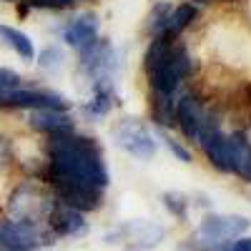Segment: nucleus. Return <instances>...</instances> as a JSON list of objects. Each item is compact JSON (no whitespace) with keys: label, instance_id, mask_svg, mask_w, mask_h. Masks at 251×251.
Segmentation results:
<instances>
[{"label":"nucleus","instance_id":"nucleus-1","mask_svg":"<svg viewBox=\"0 0 251 251\" xmlns=\"http://www.w3.org/2000/svg\"><path fill=\"white\" fill-rule=\"evenodd\" d=\"M46 153L50 158L46 178H66L83 186L93 188H106L111 176L103 163L100 146L88 136H75V133H50L46 143Z\"/></svg>","mask_w":251,"mask_h":251},{"label":"nucleus","instance_id":"nucleus-2","mask_svg":"<svg viewBox=\"0 0 251 251\" xmlns=\"http://www.w3.org/2000/svg\"><path fill=\"white\" fill-rule=\"evenodd\" d=\"M249 219L246 216H236V214H208L203 216L201 226H199V236L203 239V251H214L219 244L244 236L249 231Z\"/></svg>","mask_w":251,"mask_h":251},{"label":"nucleus","instance_id":"nucleus-3","mask_svg":"<svg viewBox=\"0 0 251 251\" xmlns=\"http://www.w3.org/2000/svg\"><path fill=\"white\" fill-rule=\"evenodd\" d=\"M188 71H191V58H188L186 48L174 46L171 53L149 73V83L158 93H174L181 86V80L188 75Z\"/></svg>","mask_w":251,"mask_h":251},{"label":"nucleus","instance_id":"nucleus-4","mask_svg":"<svg viewBox=\"0 0 251 251\" xmlns=\"http://www.w3.org/2000/svg\"><path fill=\"white\" fill-rule=\"evenodd\" d=\"M113 141L123 151H128L138 161H149L156 156V141L149 128L136 118H123L113 126Z\"/></svg>","mask_w":251,"mask_h":251},{"label":"nucleus","instance_id":"nucleus-5","mask_svg":"<svg viewBox=\"0 0 251 251\" xmlns=\"http://www.w3.org/2000/svg\"><path fill=\"white\" fill-rule=\"evenodd\" d=\"M80 66L93 80H96V88H106L108 78L116 73L118 68V60H116V50L111 48L108 40L98 38L96 43L86 50H80Z\"/></svg>","mask_w":251,"mask_h":251},{"label":"nucleus","instance_id":"nucleus-6","mask_svg":"<svg viewBox=\"0 0 251 251\" xmlns=\"http://www.w3.org/2000/svg\"><path fill=\"white\" fill-rule=\"evenodd\" d=\"M0 108H30V111H68L66 96L53 91H10L0 93Z\"/></svg>","mask_w":251,"mask_h":251},{"label":"nucleus","instance_id":"nucleus-7","mask_svg":"<svg viewBox=\"0 0 251 251\" xmlns=\"http://www.w3.org/2000/svg\"><path fill=\"white\" fill-rule=\"evenodd\" d=\"M53 183L55 194H58V203L68 206V208H75V211H96V208L103 203V196H100V188H93V186H83V183H75V181H66V178H53L48 181Z\"/></svg>","mask_w":251,"mask_h":251},{"label":"nucleus","instance_id":"nucleus-8","mask_svg":"<svg viewBox=\"0 0 251 251\" xmlns=\"http://www.w3.org/2000/svg\"><path fill=\"white\" fill-rule=\"evenodd\" d=\"M40 244L38 226L30 221H0V249L3 251H33Z\"/></svg>","mask_w":251,"mask_h":251},{"label":"nucleus","instance_id":"nucleus-9","mask_svg":"<svg viewBox=\"0 0 251 251\" xmlns=\"http://www.w3.org/2000/svg\"><path fill=\"white\" fill-rule=\"evenodd\" d=\"M166 236L163 226L153 224V221H131L126 226H118L116 231L108 234V241L116 244V239H123V241H131V244H138V246H146L151 249L156 246L161 239Z\"/></svg>","mask_w":251,"mask_h":251},{"label":"nucleus","instance_id":"nucleus-10","mask_svg":"<svg viewBox=\"0 0 251 251\" xmlns=\"http://www.w3.org/2000/svg\"><path fill=\"white\" fill-rule=\"evenodd\" d=\"M63 40L75 48L78 53L91 48L96 40H98V20L93 13H83V15H75L71 23L63 28Z\"/></svg>","mask_w":251,"mask_h":251},{"label":"nucleus","instance_id":"nucleus-11","mask_svg":"<svg viewBox=\"0 0 251 251\" xmlns=\"http://www.w3.org/2000/svg\"><path fill=\"white\" fill-rule=\"evenodd\" d=\"M203 111H201V103L191 96V93H183L181 98H176L174 103V118L178 123V128L183 131L186 138L196 141L199 131H201V123H203Z\"/></svg>","mask_w":251,"mask_h":251},{"label":"nucleus","instance_id":"nucleus-12","mask_svg":"<svg viewBox=\"0 0 251 251\" xmlns=\"http://www.w3.org/2000/svg\"><path fill=\"white\" fill-rule=\"evenodd\" d=\"M48 221L55 228V234H60V236H80V234L88 231V224L83 221V214L75 211V208L63 206V203L50 208Z\"/></svg>","mask_w":251,"mask_h":251},{"label":"nucleus","instance_id":"nucleus-13","mask_svg":"<svg viewBox=\"0 0 251 251\" xmlns=\"http://www.w3.org/2000/svg\"><path fill=\"white\" fill-rule=\"evenodd\" d=\"M228 153H231V171L251 183V143L241 131L228 136Z\"/></svg>","mask_w":251,"mask_h":251},{"label":"nucleus","instance_id":"nucleus-14","mask_svg":"<svg viewBox=\"0 0 251 251\" xmlns=\"http://www.w3.org/2000/svg\"><path fill=\"white\" fill-rule=\"evenodd\" d=\"M30 126L43 133H73V118L66 111H33Z\"/></svg>","mask_w":251,"mask_h":251},{"label":"nucleus","instance_id":"nucleus-15","mask_svg":"<svg viewBox=\"0 0 251 251\" xmlns=\"http://www.w3.org/2000/svg\"><path fill=\"white\" fill-rule=\"evenodd\" d=\"M0 40H3V43H8L23 60H33V58H35L33 40H30L25 33H20V30H15V28H10V25H0Z\"/></svg>","mask_w":251,"mask_h":251},{"label":"nucleus","instance_id":"nucleus-16","mask_svg":"<svg viewBox=\"0 0 251 251\" xmlns=\"http://www.w3.org/2000/svg\"><path fill=\"white\" fill-rule=\"evenodd\" d=\"M194 18H196V5H191V3H183V5H178V8H171L169 20H166V28H163V35L176 38L183 28L191 25Z\"/></svg>","mask_w":251,"mask_h":251},{"label":"nucleus","instance_id":"nucleus-17","mask_svg":"<svg viewBox=\"0 0 251 251\" xmlns=\"http://www.w3.org/2000/svg\"><path fill=\"white\" fill-rule=\"evenodd\" d=\"M80 111H83V116L91 118V121H96V118H100V116H106V113L111 111V93H108V88H96L93 100H88Z\"/></svg>","mask_w":251,"mask_h":251},{"label":"nucleus","instance_id":"nucleus-18","mask_svg":"<svg viewBox=\"0 0 251 251\" xmlns=\"http://www.w3.org/2000/svg\"><path fill=\"white\" fill-rule=\"evenodd\" d=\"M169 13H171V5H169V3H158V5L151 10L149 20H146V30H149L151 35L163 33V28H166V20H169Z\"/></svg>","mask_w":251,"mask_h":251},{"label":"nucleus","instance_id":"nucleus-19","mask_svg":"<svg viewBox=\"0 0 251 251\" xmlns=\"http://www.w3.org/2000/svg\"><path fill=\"white\" fill-rule=\"evenodd\" d=\"M63 53H60V48H55V46H48L46 50H40V55H38V66L43 68V71H48V73H58L60 68H63Z\"/></svg>","mask_w":251,"mask_h":251},{"label":"nucleus","instance_id":"nucleus-20","mask_svg":"<svg viewBox=\"0 0 251 251\" xmlns=\"http://www.w3.org/2000/svg\"><path fill=\"white\" fill-rule=\"evenodd\" d=\"M163 206L176 216V219H186L188 214V201L183 194H176V191H166L163 194Z\"/></svg>","mask_w":251,"mask_h":251},{"label":"nucleus","instance_id":"nucleus-21","mask_svg":"<svg viewBox=\"0 0 251 251\" xmlns=\"http://www.w3.org/2000/svg\"><path fill=\"white\" fill-rule=\"evenodd\" d=\"M161 141H163L166 146H169V151H171L178 161H183V163H191V151H188L181 141H176L174 136H169L166 131H161Z\"/></svg>","mask_w":251,"mask_h":251},{"label":"nucleus","instance_id":"nucleus-22","mask_svg":"<svg viewBox=\"0 0 251 251\" xmlns=\"http://www.w3.org/2000/svg\"><path fill=\"white\" fill-rule=\"evenodd\" d=\"M20 88V75L10 68H0V93H10Z\"/></svg>","mask_w":251,"mask_h":251},{"label":"nucleus","instance_id":"nucleus-23","mask_svg":"<svg viewBox=\"0 0 251 251\" xmlns=\"http://www.w3.org/2000/svg\"><path fill=\"white\" fill-rule=\"evenodd\" d=\"M214 251H251V236H236L219 244Z\"/></svg>","mask_w":251,"mask_h":251},{"label":"nucleus","instance_id":"nucleus-24","mask_svg":"<svg viewBox=\"0 0 251 251\" xmlns=\"http://www.w3.org/2000/svg\"><path fill=\"white\" fill-rule=\"evenodd\" d=\"M78 3V0H28V5L33 8H46V10H60V8H68Z\"/></svg>","mask_w":251,"mask_h":251},{"label":"nucleus","instance_id":"nucleus-25","mask_svg":"<svg viewBox=\"0 0 251 251\" xmlns=\"http://www.w3.org/2000/svg\"><path fill=\"white\" fill-rule=\"evenodd\" d=\"M8 158H10V143L5 138H0V169L8 163Z\"/></svg>","mask_w":251,"mask_h":251},{"label":"nucleus","instance_id":"nucleus-26","mask_svg":"<svg viewBox=\"0 0 251 251\" xmlns=\"http://www.w3.org/2000/svg\"><path fill=\"white\" fill-rule=\"evenodd\" d=\"M206 3H211V0H194L191 5H206Z\"/></svg>","mask_w":251,"mask_h":251},{"label":"nucleus","instance_id":"nucleus-27","mask_svg":"<svg viewBox=\"0 0 251 251\" xmlns=\"http://www.w3.org/2000/svg\"><path fill=\"white\" fill-rule=\"evenodd\" d=\"M8 3H15V0H8Z\"/></svg>","mask_w":251,"mask_h":251},{"label":"nucleus","instance_id":"nucleus-28","mask_svg":"<svg viewBox=\"0 0 251 251\" xmlns=\"http://www.w3.org/2000/svg\"><path fill=\"white\" fill-rule=\"evenodd\" d=\"M0 251H3V249H0Z\"/></svg>","mask_w":251,"mask_h":251}]
</instances>
